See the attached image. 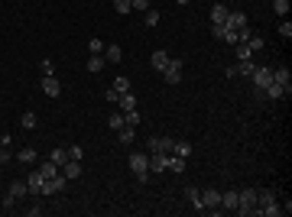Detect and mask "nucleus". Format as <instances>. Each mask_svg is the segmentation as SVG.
<instances>
[{"instance_id":"37998d69","label":"nucleus","mask_w":292,"mask_h":217,"mask_svg":"<svg viewBox=\"0 0 292 217\" xmlns=\"http://www.w3.org/2000/svg\"><path fill=\"white\" fill-rule=\"evenodd\" d=\"M81 155H85V149L78 146V143H75V146H69V159H81Z\"/></svg>"},{"instance_id":"39448f33","label":"nucleus","mask_w":292,"mask_h":217,"mask_svg":"<svg viewBox=\"0 0 292 217\" xmlns=\"http://www.w3.org/2000/svg\"><path fill=\"white\" fill-rule=\"evenodd\" d=\"M201 204H205V211H221V191H215V188H205L201 191Z\"/></svg>"},{"instance_id":"f8f14e48","label":"nucleus","mask_w":292,"mask_h":217,"mask_svg":"<svg viewBox=\"0 0 292 217\" xmlns=\"http://www.w3.org/2000/svg\"><path fill=\"white\" fill-rule=\"evenodd\" d=\"M227 13H231V10H227V3H215V7H211V23H215V26H224V23H227Z\"/></svg>"},{"instance_id":"393cba45","label":"nucleus","mask_w":292,"mask_h":217,"mask_svg":"<svg viewBox=\"0 0 292 217\" xmlns=\"http://www.w3.org/2000/svg\"><path fill=\"white\" fill-rule=\"evenodd\" d=\"M117 104H120V110H133V107H137V94H133V91L120 94V101H117Z\"/></svg>"},{"instance_id":"b1692460","label":"nucleus","mask_w":292,"mask_h":217,"mask_svg":"<svg viewBox=\"0 0 292 217\" xmlns=\"http://www.w3.org/2000/svg\"><path fill=\"white\" fill-rule=\"evenodd\" d=\"M10 194H13V198H26V194H30V185H26V182H10Z\"/></svg>"},{"instance_id":"ddd939ff","label":"nucleus","mask_w":292,"mask_h":217,"mask_svg":"<svg viewBox=\"0 0 292 217\" xmlns=\"http://www.w3.org/2000/svg\"><path fill=\"white\" fill-rule=\"evenodd\" d=\"M185 198H188V204H192L195 211H198V214H205V204H201V191L195 185H188L185 188Z\"/></svg>"},{"instance_id":"9b49d317","label":"nucleus","mask_w":292,"mask_h":217,"mask_svg":"<svg viewBox=\"0 0 292 217\" xmlns=\"http://www.w3.org/2000/svg\"><path fill=\"white\" fill-rule=\"evenodd\" d=\"M62 175H65V179H81V159H69V162L62 165Z\"/></svg>"},{"instance_id":"1a4fd4ad","label":"nucleus","mask_w":292,"mask_h":217,"mask_svg":"<svg viewBox=\"0 0 292 217\" xmlns=\"http://www.w3.org/2000/svg\"><path fill=\"white\" fill-rule=\"evenodd\" d=\"M65 182H69V179H65L62 172H59V175H52V179H46V182H42V194H59L62 188H65Z\"/></svg>"},{"instance_id":"72a5a7b5","label":"nucleus","mask_w":292,"mask_h":217,"mask_svg":"<svg viewBox=\"0 0 292 217\" xmlns=\"http://www.w3.org/2000/svg\"><path fill=\"white\" fill-rule=\"evenodd\" d=\"M108 126H110V130H120V126H127V124H123V114H110V117H108Z\"/></svg>"},{"instance_id":"dca6fc26","label":"nucleus","mask_w":292,"mask_h":217,"mask_svg":"<svg viewBox=\"0 0 292 217\" xmlns=\"http://www.w3.org/2000/svg\"><path fill=\"white\" fill-rule=\"evenodd\" d=\"M42 182H46V179H42V172H30V175H26V185H30V194H42Z\"/></svg>"},{"instance_id":"f257e3e1","label":"nucleus","mask_w":292,"mask_h":217,"mask_svg":"<svg viewBox=\"0 0 292 217\" xmlns=\"http://www.w3.org/2000/svg\"><path fill=\"white\" fill-rule=\"evenodd\" d=\"M256 214H266V217H279L286 214V208H279L273 191H256Z\"/></svg>"},{"instance_id":"49530a36","label":"nucleus","mask_w":292,"mask_h":217,"mask_svg":"<svg viewBox=\"0 0 292 217\" xmlns=\"http://www.w3.org/2000/svg\"><path fill=\"white\" fill-rule=\"evenodd\" d=\"M211 36H215L218 42H221V36H224V26H215V23H211Z\"/></svg>"},{"instance_id":"de8ad7c7","label":"nucleus","mask_w":292,"mask_h":217,"mask_svg":"<svg viewBox=\"0 0 292 217\" xmlns=\"http://www.w3.org/2000/svg\"><path fill=\"white\" fill-rule=\"evenodd\" d=\"M176 3H182V7H185V3H188V0H176Z\"/></svg>"},{"instance_id":"4be33fe9","label":"nucleus","mask_w":292,"mask_h":217,"mask_svg":"<svg viewBox=\"0 0 292 217\" xmlns=\"http://www.w3.org/2000/svg\"><path fill=\"white\" fill-rule=\"evenodd\" d=\"M188 153H192V143H188V140H176V143H172V155H182V159H185Z\"/></svg>"},{"instance_id":"6ab92c4d","label":"nucleus","mask_w":292,"mask_h":217,"mask_svg":"<svg viewBox=\"0 0 292 217\" xmlns=\"http://www.w3.org/2000/svg\"><path fill=\"white\" fill-rule=\"evenodd\" d=\"M149 62H153V68H156V71H162V68H166V65H169V52H162V49H156V52H153V59H149Z\"/></svg>"},{"instance_id":"f3484780","label":"nucleus","mask_w":292,"mask_h":217,"mask_svg":"<svg viewBox=\"0 0 292 217\" xmlns=\"http://www.w3.org/2000/svg\"><path fill=\"white\" fill-rule=\"evenodd\" d=\"M221 211H237V191H221Z\"/></svg>"},{"instance_id":"6e6552de","label":"nucleus","mask_w":292,"mask_h":217,"mask_svg":"<svg viewBox=\"0 0 292 217\" xmlns=\"http://www.w3.org/2000/svg\"><path fill=\"white\" fill-rule=\"evenodd\" d=\"M254 71H256L254 59H244V62H237V65H231V68H227V78H240V75H254Z\"/></svg>"},{"instance_id":"a18cd8bd","label":"nucleus","mask_w":292,"mask_h":217,"mask_svg":"<svg viewBox=\"0 0 292 217\" xmlns=\"http://www.w3.org/2000/svg\"><path fill=\"white\" fill-rule=\"evenodd\" d=\"M39 68H42V75H52V59H42V65H39Z\"/></svg>"},{"instance_id":"c03bdc74","label":"nucleus","mask_w":292,"mask_h":217,"mask_svg":"<svg viewBox=\"0 0 292 217\" xmlns=\"http://www.w3.org/2000/svg\"><path fill=\"white\" fill-rule=\"evenodd\" d=\"M133 10H149V0H130Z\"/></svg>"},{"instance_id":"ea45409f","label":"nucleus","mask_w":292,"mask_h":217,"mask_svg":"<svg viewBox=\"0 0 292 217\" xmlns=\"http://www.w3.org/2000/svg\"><path fill=\"white\" fill-rule=\"evenodd\" d=\"M146 13V26H156L159 23V10H143Z\"/></svg>"},{"instance_id":"7c9ffc66","label":"nucleus","mask_w":292,"mask_h":217,"mask_svg":"<svg viewBox=\"0 0 292 217\" xmlns=\"http://www.w3.org/2000/svg\"><path fill=\"white\" fill-rule=\"evenodd\" d=\"M234 52H237V62H244V59H254V52L247 49V42H237V46H234Z\"/></svg>"},{"instance_id":"20e7f679","label":"nucleus","mask_w":292,"mask_h":217,"mask_svg":"<svg viewBox=\"0 0 292 217\" xmlns=\"http://www.w3.org/2000/svg\"><path fill=\"white\" fill-rule=\"evenodd\" d=\"M254 88H256V97H263V91H266L269 85H273V68H256L254 75Z\"/></svg>"},{"instance_id":"c85d7f7f","label":"nucleus","mask_w":292,"mask_h":217,"mask_svg":"<svg viewBox=\"0 0 292 217\" xmlns=\"http://www.w3.org/2000/svg\"><path fill=\"white\" fill-rule=\"evenodd\" d=\"M263 46H266V42H263V36H256V32H250V39H247V49H250V52H260Z\"/></svg>"},{"instance_id":"aec40b11","label":"nucleus","mask_w":292,"mask_h":217,"mask_svg":"<svg viewBox=\"0 0 292 217\" xmlns=\"http://www.w3.org/2000/svg\"><path fill=\"white\" fill-rule=\"evenodd\" d=\"M263 97H269V101H283V97H289V94H286L283 88H279L276 81H273V85H269L266 91H263Z\"/></svg>"},{"instance_id":"c9c22d12","label":"nucleus","mask_w":292,"mask_h":217,"mask_svg":"<svg viewBox=\"0 0 292 217\" xmlns=\"http://www.w3.org/2000/svg\"><path fill=\"white\" fill-rule=\"evenodd\" d=\"M133 136H137L133 126H120V143H133Z\"/></svg>"},{"instance_id":"0eeeda50","label":"nucleus","mask_w":292,"mask_h":217,"mask_svg":"<svg viewBox=\"0 0 292 217\" xmlns=\"http://www.w3.org/2000/svg\"><path fill=\"white\" fill-rule=\"evenodd\" d=\"M172 136H149V153H166L172 155Z\"/></svg>"},{"instance_id":"bb28decb","label":"nucleus","mask_w":292,"mask_h":217,"mask_svg":"<svg viewBox=\"0 0 292 217\" xmlns=\"http://www.w3.org/2000/svg\"><path fill=\"white\" fill-rule=\"evenodd\" d=\"M140 120H143V117H140L137 107H133V110H123V124H127V126H140Z\"/></svg>"},{"instance_id":"a878e982","label":"nucleus","mask_w":292,"mask_h":217,"mask_svg":"<svg viewBox=\"0 0 292 217\" xmlns=\"http://www.w3.org/2000/svg\"><path fill=\"white\" fill-rule=\"evenodd\" d=\"M13 159H20L23 165H30V162H36V149H30V146H26V149H20V153H16Z\"/></svg>"},{"instance_id":"c756f323","label":"nucleus","mask_w":292,"mask_h":217,"mask_svg":"<svg viewBox=\"0 0 292 217\" xmlns=\"http://www.w3.org/2000/svg\"><path fill=\"white\" fill-rule=\"evenodd\" d=\"M101 68H104V55H91V59H88V71H94V75H98Z\"/></svg>"},{"instance_id":"cd10ccee","label":"nucleus","mask_w":292,"mask_h":217,"mask_svg":"<svg viewBox=\"0 0 292 217\" xmlns=\"http://www.w3.org/2000/svg\"><path fill=\"white\" fill-rule=\"evenodd\" d=\"M49 159H52V162L62 169V165L69 162V149H52V155H49Z\"/></svg>"},{"instance_id":"7ed1b4c3","label":"nucleus","mask_w":292,"mask_h":217,"mask_svg":"<svg viewBox=\"0 0 292 217\" xmlns=\"http://www.w3.org/2000/svg\"><path fill=\"white\" fill-rule=\"evenodd\" d=\"M237 214H256V191L254 188L237 191Z\"/></svg>"},{"instance_id":"2eb2a0df","label":"nucleus","mask_w":292,"mask_h":217,"mask_svg":"<svg viewBox=\"0 0 292 217\" xmlns=\"http://www.w3.org/2000/svg\"><path fill=\"white\" fill-rule=\"evenodd\" d=\"M42 91H46L49 97H59V94H62L59 78H55V75H46V78H42Z\"/></svg>"},{"instance_id":"9d476101","label":"nucleus","mask_w":292,"mask_h":217,"mask_svg":"<svg viewBox=\"0 0 292 217\" xmlns=\"http://www.w3.org/2000/svg\"><path fill=\"white\" fill-rule=\"evenodd\" d=\"M289 78H292V75H289V68H273V81H276V85L283 88L286 94L292 91V81H289Z\"/></svg>"},{"instance_id":"4468645a","label":"nucleus","mask_w":292,"mask_h":217,"mask_svg":"<svg viewBox=\"0 0 292 217\" xmlns=\"http://www.w3.org/2000/svg\"><path fill=\"white\" fill-rule=\"evenodd\" d=\"M224 26H227V30H240V26H247V13H244V10H231Z\"/></svg>"},{"instance_id":"79ce46f5","label":"nucleus","mask_w":292,"mask_h":217,"mask_svg":"<svg viewBox=\"0 0 292 217\" xmlns=\"http://www.w3.org/2000/svg\"><path fill=\"white\" fill-rule=\"evenodd\" d=\"M104 101H108V104H117V101H120V91L108 88V91H104Z\"/></svg>"},{"instance_id":"473e14b6","label":"nucleus","mask_w":292,"mask_h":217,"mask_svg":"<svg viewBox=\"0 0 292 217\" xmlns=\"http://www.w3.org/2000/svg\"><path fill=\"white\" fill-rule=\"evenodd\" d=\"M279 36H283V39H289V36H292V23H289V16H283V20H279Z\"/></svg>"},{"instance_id":"58836bf2","label":"nucleus","mask_w":292,"mask_h":217,"mask_svg":"<svg viewBox=\"0 0 292 217\" xmlns=\"http://www.w3.org/2000/svg\"><path fill=\"white\" fill-rule=\"evenodd\" d=\"M88 52H91V55H101V52H104V42H101V39H91V42H88Z\"/></svg>"},{"instance_id":"5701e85b","label":"nucleus","mask_w":292,"mask_h":217,"mask_svg":"<svg viewBox=\"0 0 292 217\" xmlns=\"http://www.w3.org/2000/svg\"><path fill=\"white\" fill-rule=\"evenodd\" d=\"M39 172H42V179H52V175H59V165H55L52 162V159H46V162H42V165H39Z\"/></svg>"},{"instance_id":"e433bc0d","label":"nucleus","mask_w":292,"mask_h":217,"mask_svg":"<svg viewBox=\"0 0 292 217\" xmlns=\"http://www.w3.org/2000/svg\"><path fill=\"white\" fill-rule=\"evenodd\" d=\"M273 10H276L279 16H286L289 13V0H273Z\"/></svg>"},{"instance_id":"a19ab883","label":"nucleus","mask_w":292,"mask_h":217,"mask_svg":"<svg viewBox=\"0 0 292 217\" xmlns=\"http://www.w3.org/2000/svg\"><path fill=\"white\" fill-rule=\"evenodd\" d=\"M114 7H117V13H123V16H127V13H130V0H114Z\"/></svg>"},{"instance_id":"2f4dec72","label":"nucleus","mask_w":292,"mask_h":217,"mask_svg":"<svg viewBox=\"0 0 292 217\" xmlns=\"http://www.w3.org/2000/svg\"><path fill=\"white\" fill-rule=\"evenodd\" d=\"M120 59H123V49L120 46H108V62H120Z\"/></svg>"},{"instance_id":"412c9836","label":"nucleus","mask_w":292,"mask_h":217,"mask_svg":"<svg viewBox=\"0 0 292 217\" xmlns=\"http://www.w3.org/2000/svg\"><path fill=\"white\" fill-rule=\"evenodd\" d=\"M166 169L182 175V172H185V159H182V155H169V159H166Z\"/></svg>"},{"instance_id":"423d86ee","label":"nucleus","mask_w":292,"mask_h":217,"mask_svg":"<svg viewBox=\"0 0 292 217\" xmlns=\"http://www.w3.org/2000/svg\"><path fill=\"white\" fill-rule=\"evenodd\" d=\"M162 78H166L169 85H179V81H182V62H179V59H169V65L162 68Z\"/></svg>"},{"instance_id":"f03ea898","label":"nucleus","mask_w":292,"mask_h":217,"mask_svg":"<svg viewBox=\"0 0 292 217\" xmlns=\"http://www.w3.org/2000/svg\"><path fill=\"white\" fill-rule=\"evenodd\" d=\"M130 169H133V175H137V182H149V155L146 153H130Z\"/></svg>"},{"instance_id":"f704fd0d","label":"nucleus","mask_w":292,"mask_h":217,"mask_svg":"<svg viewBox=\"0 0 292 217\" xmlns=\"http://www.w3.org/2000/svg\"><path fill=\"white\" fill-rule=\"evenodd\" d=\"M114 91L127 94V91H130V78H114Z\"/></svg>"},{"instance_id":"a211bd4d","label":"nucleus","mask_w":292,"mask_h":217,"mask_svg":"<svg viewBox=\"0 0 292 217\" xmlns=\"http://www.w3.org/2000/svg\"><path fill=\"white\" fill-rule=\"evenodd\" d=\"M166 159H169L166 153H153L149 155V172H166Z\"/></svg>"},{"instance_id":"4c0bfd02","label":"nucleus","mask_w":292,"mask_h":217,"mask_svg":"<svg viewBox=\"0 0 292 217\" xmlns=\"http://www.w3.org/2000/svg\"><path fill=\"white\" fill-rule=\"evenodd\" d=\"M20 124H23L26 130H33V126H36V114H30V110H26V114L20 117Z\"/></svg>"}]
</instances>
